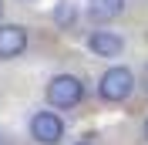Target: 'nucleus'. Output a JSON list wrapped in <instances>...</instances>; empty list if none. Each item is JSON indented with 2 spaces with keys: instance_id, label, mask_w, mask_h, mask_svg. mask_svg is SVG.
<instances>
[{
  "instance_id": "obj_9",
  "label": "nucleus",
  "mask_w": 148,
  "mask_h": 145,
  "mask_svg": "<svg viewBox=\"0 0 148 145\" xmlns=\"http://www.w3.org/2000/svg\"><path fill=\"white\" fill-rule=\"evenodd\" d=\"M145 138H148V122H145Z\"/></svg>"
},
{
  "instance_id": "obj_2",
  "label": "nucleus",
  "mask_w": 148,
  "mask_h": 145,
  "mask_svg": "<svg viewBox=\"0 0 148 145\" xmlns=\"http://www.w3.org/2000/svg\"><path fill=\"white\" fill-rule=\"evenodd\" d=\"M98 91H101L104 101H128L131 91H135V74L128 71V68H108V71L101 74V84H98Z\"/></svg>"
},
{
  "instance_id": "obj_6",
  "label": "nucleus",
  "mask_w": 148,
  "mask_h": 145,
  "mask_svg": "<svg viewBox=\"0 0 148 145\" xmlns=\"http://www.w3.org/2000/svg\"><path fill=\"white\" fill-rule=\"evenodd\" d=\"M125 10V0H88V17L94 24H108Z\"/></svg>"
},
{
  "instance_id": "obj_7",
  "label": "nucleus",
  "mask_w": 148,
  "mask_h": 145,
  "mask_svg": "<svg viewBox=\"0 0 148 145\" xmlns=\"http://www.w3.org/2000/svg\"><path fill=\"white\" fill-rule=\"evenodd\" d=\"M74 17H77L74 3H71V0H61L57 10H54V20H57V24H74Z\"/></svg>"
},
{
  "instance_id": "obj_5",
  "label": "nucleus",
  "mask_w": 148,
  "mask_h": 145,
  "mask_svg": "<svg viewBox=\"0 0 148 145\" xmlns=\"http://www.w3.org/2000/svg\"><path fill=\"white\" fill-rule=\"evenodd\" d=\"M88 47H91L98 57H118L121 51H125V41H121L114 30H94V34L88 37Z\"/></svg>"
},
{
  "instance_id": "obj_3",
  "label": "nucleus",
  "mask_w": 148,
  "mask_h": 145,
  "mask_svg": "<svg viewBox=\"0 0 148 145\" xmlns=\"http://www.w3.org/2000/svg\"><path fill=\"white\" fill-rule=\"evenodd\" d=\"M30 138L37 145H57L64 138V122L54 115V111H37L30 118Z\"/></svg>"
},
{
  "instance_id": "obj_4",
  "label": "nucleus",
  "mask_w": 148,
  "mask_h": 145,
  "mask_svg": "<svg viewBox=\"0 0 148 145\" xmlns=\"http://www.w3.org/2000/svg\"><path fill=\"white\" fill-rule=\"evenodd\" d=\"M27 51V30L20 24H0V57H17Z\"/></svg>"
},
{
  "instance_id": "obj_10",
  "label": "nucleus",
  "mask_w": 148,
  "mask_h": 145,
  "mask_svg": "<svg viewBox=\"0 0 148 145\" xmlns=\"http://www.w3.org/2000/svg\"><path fill=\"white\" fill-rule=\"evenodd\" d=\"M77 145H91V142H77Z\"/></svg>"
},
{
  "instance_id": "obj_1",
  "label": "nucleus",
  "mask_w": 148,
  "mask_h": 145,
  "mask_svg": "<svg viewBox=\"0 0 148 145\" xmlns=\"http://www.w3.org/2000/svg\"><path fill=\"white\" fill-rule=\"evenodd\" d=\"M81 98H84V84L74 74H54L47 81V101L54 108H74Z\"/></svg>"
},
{
  "instance_id": "obj_8",
  "label": "nucleus",
  "mask_w": 148,
  "mask_h": 145,
  "mask_svg": "<svg viewBox=\"0 0 148 145\" xmlns=\"http://www.w3.org/2000/svg\"><path fill=\"white\" fill-rule=\"evenodd\" d=\"M141 84H145V91H148V64H145V71H141Z\"/></svg>"
}]
</instances>
